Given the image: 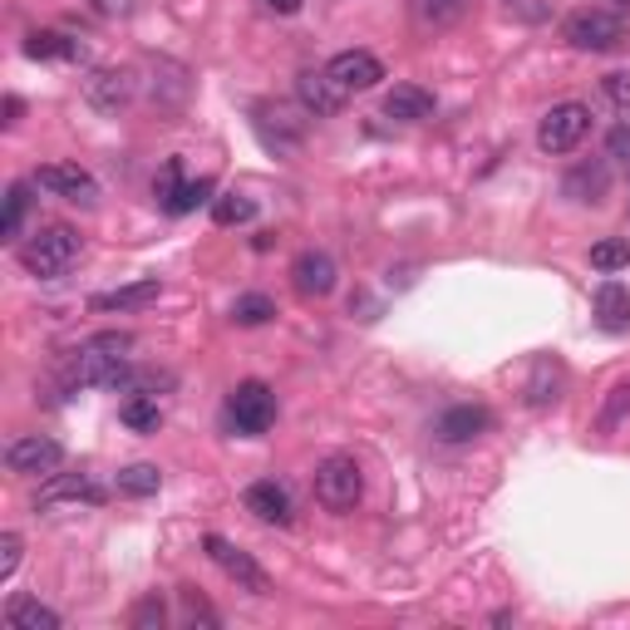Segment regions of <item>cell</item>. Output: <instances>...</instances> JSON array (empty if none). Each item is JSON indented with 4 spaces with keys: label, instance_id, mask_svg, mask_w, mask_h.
<instances>
[{
    "label": "cell",
    "instance_id": "29",
    "mask_svg": "<svg viewBox=\"0 0 630 630\" xmlns=\"http://www.w3.org/2000/svg\"><path fill=\"white\" fill-rule=\"evenodd\" d=\"M413 15L423 25H453V20L468 15V0H413Z\"/></svg>",
    "mask_w": 630,
    "mask_h": 630
},
{
    "label": "cell",
    "instance_id": "36",
    "mask_svg": "<svg viewBox=\"0 0 630 630\" xmlns=\"http://www.w3.org/2000/svg\"><path fill=\"white\" fill-rule=\"evenodd\" d=\"M630 409V384H616V389H610V404H606V413H600V423H606V429H610V423H616L620 419V413H626Z\"/></svg>",
    "mask_w": 630,
    "mask_h": 630
},
{
    "label": "cell",
    "instance_id": "27",
    "mask_svg": "<svg viewBox=\"0 0 630 630\" xmlns=\"http://www.w3.org/2000/svg\"><path fill=\"white\" fill-rule=\"evenodd\" d=\"M591 266H596L600 276H616L630 266V242L626 236H600L596 246H591Z\"/></svg>",
    "mask_w": 630,
    "mask_h": 630
},
{
    "label": "cell",
    "instance_id": "10",
    "mask_svg": "<svg viewBox=\"0 0 630 630\" xmlns=\"http://www.w3.org/2000/svg\"><path fill=\"white\" fill-rule=\"evenodd\" d=\"M59 502H104V488L89 472H45L35 492V512H55Z\"/></svg>",
    "mask_w": 630,
    "mask_h": 630
},
{
    "label": "cell",
    "instance_id": "35",
    "mask_svg": "<svg viewBox=\"0 0 630 630\" xmlns=\"http://www.w3.org/2000/svg\"><path fill=\"white\" fill-rule=\"evenodd\" d=\"M183 606H187V620H202V626H217V610L207 606V600L197 596V591H187V586H183Z\"/></svg>",
    "mask_w": 630,
    "mask_h": 630
},
{
    "label": "cell",
    "instance_id": "5",
    "mask_svg": "<svg viewBox=\"0 0 630 630\" xmlns=\"http://www.w3.org/2000/svg\"><path fill=\"white\" fill-rule=\"evenodd\" d=\"M620 35H626V25H620V15H610V10H571L567 20H561V39H567L571 49H586V55H600V49H616Z\"/></svg>",
    "mask_w": 630,
    "mask_h": 630
},
{
    "label": "cell",
    "instance_id": "16",
    "mask_svg": "<svg viewBox=\"0 0 630 630\" xmlns=\"http://www.w3.org/2000/svg\"><path fill=\"white\" fill-rule=\"evenodd\" d=\"M606 192H610V163L606 158H586V163H576L567 177H561V197H571V202L596 207Z\"/></svg>",
    "mask_w": 630,
    "mask_h": 630
},
{
    "label": "cell",
    "instance_id": "18",
    "mask_svg": "<svg viewBox=\"0 0 630 630\" xmlns=\"http://www.w3.org/2000/svg\"><path fill=\"white\" fill-rule=\"evenodd\" d=\"M84 98L98 114H118V108L133 98V74H124V69H94V74L84 79Z\"/></svg>",
    "mask_w": 630,
    "mask_h": 630
},
{
    "label": "cell",
    "instance_id": "33",
    "mask_svg": "<svg viewBox=\"0 0 630 630\" xmlns=\"http://www.w3.org/2000/svg\"><path fill=\"white\" fill-rule=\"evenodd\" d=\"M600 89H606V98L620 108V114H630V74H626V69L606 74V79H600Z\"/></svg>",
    "mask_w": 630,
    "mask_h": 630
},
{
    "label": "cell",
    "instance_id": "1",
    "mask_svg": "<svg viewBox=\"0 0 630 630\" xmlns=\"http://www.w3.org/2000/svg\"><path fill=\"white\" fill-rule=\"evenodd\" d=\"M128 350H133V335H124V330L89 335V340L65 360V384L128 389V384H133V370H128Z\"/></svg>",
    "mask_w": 630,
    "mask_h": 630
},
{
    "label": "cell",
    "instance_id": "20",
    "mask_svg": "<svg viewBox=\"0 0 630 630\" xmlns=\"http://www.w3.org/2000/svg\"><path fill=\"white\" fill-rule=\"evenodd\" d=\"M596 325L610 335L630 330V285H620V281L596 285Z\"/></svg>",
    "mask_w": 630,
    "mask_h": 630
},
{
    "label": "cell",
    "instance_id": "26",
    "mask_svg": "<svg viewBox=\"0 0 630 630\" xmlns=\"http://www.w3.org/2000/svg\"><path fill=\"white\" fill-rule=\"evenodd\" d=\"M158 488H163V472H158L153 463H128V468L118 472V492H124V498H153Z\"/></svg>",
    "mask_w": 630,
    "mask_h": 630
},
{
    "label": "cell",
    "instance_id": "21",
    "mask_svg": "<svg viewBox=\"0 0 630 630\" xmlns=\"http://www.w3.org/2000/svg\"><path fill=\"white\" fill-rule=\"evenodd\" d=\"M158 295H163V285H158V276H148V281H133V285H118V291H98L94 311H143V305H153Z\"/></svg>",
    "mask_w": 630,
    "mask_h": 630
},
{
    "label": "cell",
    "instance_id": "32",
    "mask_svg": "<svg viewBox=\"0 0 630 630\" xmlns=\"http://www.w3.org/2000/svg\"><path fill=\"white\" fill-rule=\"evenodd\" d=\"M20 551H25V541H20V532H0V581L15 576L20 567Z\"/></svg>",
    "mask_w": 630,
    "mask_h": 630
},
{
    "label": "cell",
    "instance_id": "39",
    "mask_svg": "<svg viewBox=\"0 0 630 630\" xmlns=\"http://www.w3.org/2000/svg\"><path fill=\"white\" fill-rule=\"evenodd\" d=\"M15 124H20V98L10 94V98H5V128H15Z\"/></svg>",
    "mask_w": 630,
    "mask_h": 630
},
{
    "label": "cell",
    "instance_id": "4",
    "mask_svg": "<svg viewBox=\"0 0 630 630\" xmlns=\"http://www.w3.org/2000/svg\"><path fill=\"white\" fill-rule=\"evenodd\" d=\"M226 423L242 439H261L276 423V394L266 389L261 380H242L232 394H226Z\"/></svg>",
    "mask_w": 630,
    "mask_h": 630
},
{
    "label": "cell",
    "instance_id": "14",
    "mask_svg": "<svg viewBox=\"0 0 630 630\" xmlns=\"http://www.w3.org/2000/svg\"><path fill=\"white\" fill-rule=\"evenodd\" d=\"M291 285L305 295V301H320V295H330L335 291V261H330V252H301L291 261Z\"/></svg>",
    "mask_w": 630,
    "mask_h": 630
},
{
    "label": "cell",
    "instance_id": "7",
    "mask_svg": "<svg viewBox=\"0 0 630 630\" xmlns=\"http://www.w3.org/2000/svg\"><path fill=\"white\" fill-rule=\"evenodd\" d=\"M202 551L217 561V567H222V576L236 581L242 591H252V596H266V591H271V576H266V571L256 567V561L246 557L242 547H236V541H226V537H217V532H207V537H202Z\"/></svg>",
    "mask_w": 630,
    "mask_h": 630
},
{
    "label": "cell",
    "instance_id": "15",
    "mask_svg": "<svg viewBox=\"0 0 630 630\" xmlns=\"http://www.w3.org/2000/svg\"><path fill=\"white\" fill-rule=\"evenodd\" d=\"M488 429H492V413L482 409V404H453V409H443L439 423H433L439 443H472Z\"/></svg>",
    "mask_w": 630,
    "mask_h": 630
},
{
    "label": "cell",
    "instance_id": "2",
    "mask_svg": "<svg viewBox=\"0 0 630 630\" xmlns=\"http://www.w3.org/2000/svg\"><path fill=\"white\" fill-rule=\"evenodd\" d=\"M79 252H84V236L65 222H49L30 242H20V266L30 276H39V281H55V276H65L79 261Z\"/></svg>",
    "mask_w": 630,
    "mask_h": 630
},
{
    "label": "cell",
    "instance_id": "8",
    "mask_svg": "<svg viewBox=\"0 0 630 630\" xmlns=\"http://www.w3.org/2000/svg\"><path fill=\"white\" fill-rule=\"evenodd\" d=\"M65 463V448L59 439H45V433H25V439H10L5 448V468L20 472V478H35V472H55Z\"/></svg>",
    "mask_w": 630,
    "mask_h": 630
},
{
    "label": "cell",
    "instance_id": "11",
    "mask_svg": "<svg viewBox=\"0 0 630 630\" xmlns=\"http://www.w3.org/2000/svg\"><path fill=\"white\" fill-rule=\"evenodd\" d=\"M153 192H158V202H163V212H173V217H187V212H197L202 202H212V183H207V177L183 183V177H177V163L163 167V177L153 183Z\"/></svg>",
    "mask_w": 630,
    "mask_h": 630
},
{
    "label": "cell",
    "instance_id": "22",
    "mask_svg": "<svg viewBox=\"0 0 630 630\" xmlns=\"http://www.w3.org/2000/svg\"><path fill=\"white\" fill-rule=\"evenodd\" d=\"M5 626L10 630H59V610L45 606L39 596H15L5 606Z\"/></svg>",
    "mask_w": 630,
    "mask_h": 630
},
{
    "label": "cell",
    "instance_id": "30",
    "mask_svg": "<svg viewBox=\"0 0 630 630\" xmlns=\"http://www.w3.org/2000/svg\"><path fill=\"white\" fill-rule=\"evenodd\" d=\"M271 315H276V305H271V295H261V291L236 295V305H232V320L236 325H266Z\"/></svg>",
    "mask_w": 630,
    "mask_h": 630
},
{
    "label": "cell",
    "instance_id": "9",
    "mask_svg": "<svg viewBox=\"0 0 630 630\" xmlns=\"http://www.w3.org/2000/svg\"><path fill=\"white\" fill-rule=\"evenodd\" d=\"M35 187L49 197H65V202H94L98 197V183L94 173H84L79 163H45L35 167Z\"/></svg>",
    "mask_w": 630,
    "mask_h": 630
},
{
    "label": "cell",
    "instance_id": "37",
    "mask_svg": "<svg viewBox=\"0 0 630 630\" xmlns=\"http://www.w3.org/2000/svg\"><path fill=\"white\" fill-rule=\"evenodd\" d=\"M606 153H610V158H620V163H630V124L610 128V138H606Z\"/></svg>",
    "mask_w": 630,
    "mask_h": 630
},
{
    "label": "cell",
    "instance_id": "38",
    "mask_svg": "<svg viewBox=\"0 0 630 630\" xmlns=\"http://www.w3.org/2000/svg\"><path fill=\"white\" fill-rule=\"evenodd\" d=\"M266 10H271V15H295V10H301V0H261Z\"/></svg>",
    "mask_w": 630,
    "mask_h": 630
},
{
    "label": "cell",
    "instance_id": "13",
    "mask_svg": "<svg viewBox=\"0 0 630 630\" xmlns=\"http://www.w3.org/2000/svg\"><path fill=\"white\" fill-rule=\"evenodd\" d=\"M242 508L252 512L256 522H266V527H291V492L281 488V482H271V478H261V482H252V488L242 492Z\"/></svg>",
    "mask_w": 630,
    "mask_h": 630
},
{
    "label": "cell",
    "instance_id": "17",
    "mask_svg": "<svg viewBox=\"0 0 630 630\" xmlns=\"http://www.w3.org/2000/svg\"><path fill=\"white\" fill-rule=\"evenodd\" d=\"M295 98H301V104L311 108L315 118H330V114H340L345 98H350V94H345V89L335 84V79L325 74V69H305V74L295 79Z\"/></svg>",
    "mask_w": 630,
    "mask_h": 630
},
{
    "label": "cell",
    "instance_id": "12",
    "mask_svg": "<svg viewBox=\"0 0 630 630\" xmlns=\"http://www.w3.org/2000/svg\"><path fill=\"white\" fill-rule=\"evenodd\" d=\"M325 74L345 89V94H360V89H374L384 79V65L370 55V49H340V55L325 65Z\"/></svg>",
    "mask_w": 630,
    "mask_h": 630
},
{
    "label": "cell",
    "instance_id": "24",
    "mask_svg": "<svg viewBox=\"0 0 630 630\" xmlns=\"http://www.w3.org/2000/svg\"><path fill=\"white\" fill-rule=\"evenodd\" d=\"M561 384H567V370H561V364H551V360H541L537 374H532V384H527V404H532V409H547V404H557L561 399Z\"/></svg>",
    "mask_w": 630,
    "mask_h": 630
},
{
    "label": "cell",
    "instance_id": "31",
    "mask_svg": "<svg viewBox=\"0 0 630 630\" xmlns=\"http://www.w3.org/2000/svg\"><path fill=\"white\" fill-rule=\"evenodd\" d=\"M25 212H30V197H25V187H10L5 192V222H0V236L5 242H20V226H25Z\"/></svg>",
    "mask_w": 630,
    "mask_h": 630
},
{
    "label": "cell",
    "instance_id": "28",
    "mask_svg": "<svg viewBox=\"0 0 630 630\" xmlns=\"http://www.w3.org/2000/svg\"><path fill=\"white\" fill-rule=\"evenodd\" d=\"M252 217H256V202H252V197H242V192L212 197V222H217V226H242V222H252Z\"/></svg>",
    "mask_w": 630,
    "mask_h": 630
},
{
    "label": "cell",
    "instance_id": "6",
    "mask_svg": "<svg viewBox=\"0 0 630 630\" xmlns=\"http://www.w3.org/2000/svg\"><path fill=\"white\" fill-rule=\"evenodd\" d=\"M586 133H591V108L586 104H576V98H571V104H551L547 114H541V124H537V148L551 153V158H561V153H571Z\"/></svg>",
    "mask_w": 630,
    "mask_h": 630
},
{
    "label": "cell",
    "instance_id": "23",
    "mask_svg": "<svg viewBox=\"0 0 630 630\" xmlns=\"http://www.w3.org/2000/svg\"><path fill=\"white\" fill-rule=\"evenodd\" d=\"M25 55L30 59H84V45L59 35V30H35V35L25 39Z\"/></svg>",
    "mask_w": 630,
    "mask_h": 630
},
{
    "label": "cell",
    "instance_id": "40",
    "mask_svg": "<svg viewBox=\"0 0 630 630\" xmlns=\"http://www.w3.org/2000/svg\"><path fill=\"white\" fill-rule=\"evenodd\" d=\"M630 10V0H610V15H626Z\"/></svg>",
    "mask_w": 630,
    "mask_h": 630
},
{
    "label": "cell",
    "instance_id": "34",
    "mask_svg": "<svg viewBox=\"0 0 630 630\" xmlns=\"http://www.w3.org/2000/svg\"><path fill=\"white\" fill-rule=\"evenodd\" d=\"M163 620H167V610H163V600H158V596L138 600V610H133V626L138 630H153V626H163Z\"/></svg>",
    "mask_w": 630,
    "mask_h": 630
},
{
    "label": "cell",
    "instance_id": "19",
    "mask_svg": "<svg viewBox=\"0 0 630 630\" xmlns=\"http://www.w3.org/2000/svg\"><path fill=\"white\" fill-rule=\"evenodd\" d=\"M429 114H433V94L419 84H394L384 94V118H394V124H419Z\"/></svg>",
    "mask_w": 630,
    "mask_h": 630
},
{
    "label": "cell",
    "instance_id": "3",
    "mask_svg": "<svg viewBox=\"0 0 630 630\" xmlns=\"http://www.w3.org/2000/svg\"><path fill=\"white\" fill-rule=\"evenodd\" d=\"M311 488H315V502H320V508L350 512L354 502L364 498V472H360V463H354L350 453H330V458L315 463Z\"/></svg>",
    "mask_w": 630,
    "mask_h": 630
},
{
    "label": "cell",
    "instance_id": "25",
    "mask_svg": "<svg viewBox=\"0 0 630 630\" xmlns=\"http://www.w3.org/2000/svg\"><path fill=\"white\" fill-rule=\"evenodd\" d=\"M118 419H124L133 433H153L158 423H163V409H158V394H128L124 409H118Z\"/></svg>",
    "mask_w": 630,
    "mask_h": 630
}]
</instances>
